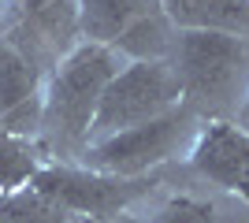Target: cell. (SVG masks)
Wrapping results in <instances>:
<instances>
[{
	"label": "cell",
	"instance_id": "cell-13",
	"mask_svg": "<svg viewBox=\"0 0 249 223\" xmlns=\"http://www.w3.org/2000/svg\"><path fill=\"white\" fill-rule=\"evenodd\" d=\"M234 123H238V127H246V130H249V89H246V97H242V104H238V112H234Z\"/></svg>",
	"mask_w": 249,
	"mask_h": 223
},
{
	"label": "cell",
	"instance_id": "cell-4",
	"mask_svg": "<svg viewBox=\"0 0 249 223\" xmlns=\"http://www.w3.org/2000/svg\"><path fill=\"white\" fill-rule=\"evenodd\" d=\"M182 104H186L182 82H178L175 67L167 60H126L101 97L89 141L130 130V127H142V123L160 119Z\"/></svg>",
	"mask_w": 249,
	"mask_h": 223
},
{
	"label": "cell",
	"instance_id": "cell-11",
	"mask_svg": "<svg viewBox=\"0 0 249 223\" xmlns=\"http://www.w3.org/2000/svg\"><path fill=\"white\" fill-rule=\"evenodd\" d=\"M45 164H49V153L37 138L0 127V197L26 193Z\"/></svg>",
	"mask_w": 249,
	"mask_h": 223
},
{
	"label": "cell",
	"instance_id": "cell-5",
	"mask_svg": "<svg viewBox=\"0 0 249 223\" xmlns=\"http://www.w3.org/2000/svg\"><path fill=\"white\" fill-rule=\"evenodd\" d=\"M153 179H119V175H104V171L82 168V164H60L49 160L41 175L34 179L30 193L37 205L56 208V212H74L89 216V220H112L123 208L145 197Z\"/></svg>",
	"mask_w": 249,
	"mask_h": 223
},
{
	"label": "cell",
	"instance_id": "cell-6",
	"mask_svg": "<svg viewBox=\"0 0 249 223\" xmlns=\"http://www.w3.org/2000/svg\"><path fill=\"white\" fill-rule=\"evenodd\" d=\"M190 168L249 205V130L227 116L205 119L186 149Z\"/></svg>",
	"mask_w": 249,
	"mask_h": 223
},
{
	"label": "cell",
	"instance_id": "cell-1",
	"mask_svg": "<svg viewBox=\"0 0 249 223\" xmlns=\"http://www.w3.org/2000/svg\"><path fill=\"white\" fill-rule=\"evenodd\" d=\"M126 60L108 45L78 41L63 56H56L52 71L45 74V104H41V134L56 145L86 149L93 130L101 97L115 71Z\"/></svg>",
	"mask_w": 249,
	"mask_h": 223
},
{
	"label": "cell",
	"instance_id": "cell-12",
	"mask_svg": "<svg viewBox=\"0 0 249 223\" xmlns=\"http://www.w3.org/2000/svg\"><path fill=\"white\" fill-rule=\"evenodd\" d=\"M149 223H219V212H216V205L205 201V197L175 193V197H167L156 208Z\"/></svg>",
	"mask_w": 249,
	"mask_h": 223
},
{
	"label": "cell",
	"instance_id": "cell-10",
	"mask_svg": "<svg viewBox=\"0 0 249 223\" xmlns=\"http://www.w3.org/2000/svg\"><path fill=\"white\" fill-rule=\"evenodd\" d=\"M175 30H219L249 37V0H156Z\"/></svg>",
	"mask_w": 249,
	"mask_h": 223
},
{
	"label": "cell",
	"instance_id": "cell-2",
	"mask_svg": "<svg viewBox=\"0 0 249 223\" xmlns=\"http://www.w3.org/2000/svg\"><path fill=\"white\" fill-rule=\"evenodd\" d=\"M167 64L175 67L190 108L238 112L249 89V37L219 30H175Z\"/></svg>",
	"mask_w": 249,
	"mask_h": 223
},
{
	"label": "cell",
	"instance_id": "cell-9",
	"mask_svg": "<svg viewBox=\"0 0 249 223\" xmlns=\"http://www.w3.org/2000/svg\"><path fill=\"white\" fill-rule=\"evenodd\" d=\"M19 30L30 34L37 45L67 52L82 41L78 37V0H11Z\"/></svg>",
	"mask_w": 249,
	"mask_h": 223
},
{
	"label": "cell",
	"instance_id": "cell-7",
	"mask_svg": "<svg viewBox=\"0 0 249 223\" xmlns=\"http://www.w3.org/2000/svg\"><path fill=\"white\" fill-rule=\"evenodd\" d=\"M45 74L15 37H0V127L41 138Z\"/></svg>",
	"mask_w": 249,
	"mask_h": 223
},
{
	"label": "cell",
	"instance_id": "cell-3",
	"mask_svg": "<svg viewBox=\"0 0 249 223\" xmlns=\"http://www.w3.org/2000/svg\"><path fill=\"white\" fill-rule=\"evenodd\" d=\"M197 127L201 123L194 116V108L182 104L160 119L142 123V127L89 141L82 149V168L119 175V179H149V171H156L160 164H167L178 153H186Z\"/></svg>",
	"mask_w": 249,
	"mask_h": 223
},
{
	"label": "cell",
	"instance_id": "cell-8",
	"mask_svg": "<svg viewBox=\"0 0 249 223\" xmlns=\"http://www.w3.org/2000/svg\"><path fill=\"white\" fill-rule=\"evenodd\" d=\"M156 11V0H78V37L119 52L126 37Z\"/></svg>",
	"mask_w": 249,
	"mask_h": 223
}]
</instances>
